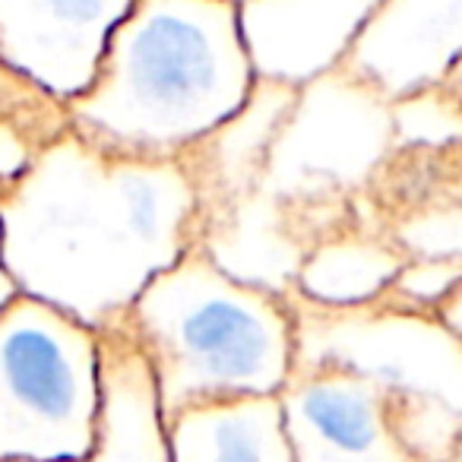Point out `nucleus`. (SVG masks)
I'll return each mask as SVG.
<instances>
[{"label":"nucleus","mask_w":462,"mask_h":462,"mask_svg":"<svg viewBox=\"0 0 462 462\" xmlns=\"http://www.w3.org/2000/svg\"><path fill=\"white\" fill-rule=\"evenodd\" d=\"M443 86H447V89L453 92V96L459 98V105H462V60H456V64L449 67V73H447V79H443Z\"/></svg>","instance_id":"6ab92c4d"},{"label":"nucleus","mask_w":462,"mask_h":462,"mask_svg":"<svg viewBox=\"0 0 462 462\" xmlns=\"http://www.w3.org/2000/svg\"><path fill=\"white\" fill-rule=\"evenodd\" d=\"M20 295V289H16V282L10 279V273H7V266H4V257H0V308L10 301V298H16Z\"/></svg>","instance_id":"a211bd4d"},{"label":"nucleus","mask_w":462,"mask_h":462,"mask_svg":"<svg viewBox=\"0 0 462 462\" xmlns=\"http://www.w3.org/2000/svg\"><path fill=\"white\" fill-rule=\"evenodd\" d=\"M83 462H171L152 367L124 323L98 333V415Z\"/></svg>","instance_id":"9b49d317"},{"label":"nucleus","mask_w":462,"mask_h":462,"mask_svg":"<svg viewBox=\"0 0 462 462\" xmlns=\"http://www.w3.org/2000/svg\"><path fill=\"white\" fill-rule=\"evenodd\" d=\"M231 4H238V7H241V4H245V0H231Z\"/></svg>","instance_id":"4be33fe9"},{"label":"nucleus","mask_w":462,"mask_h":462,"mask_svg":"<svg viewBox=\"0 0 462 462\" xmlns=\"http://www.w3.org/2000/svg\"><path fill=\"white\" fill-rule=\"evenodd\" d=\"M295 98L298 89L291 86L257 79L245 108L178 155L199 199V231L260 190L270 149Z\"/></svg>","instance_id":"9d476101"},{"label":"nucleus","mask_w":462,"mask_h":462,"mask_svg":"<svg viewBox=\"0 0 462 462\" xmlns=\"http://www.w3.org/2000/svg\"><path fill=\"white\" fill-rule=\"evenodd\" d=\"M254 86L238 4L134 0L67 115L105 149L178 159L245 108Z\"/></svg>","instance_id":"f03ea898"},{"label":"nucleus","mask_w":462,"mask_h":462,"mask_svg":"<svg viewBox=\"0 0 462 462\" xmlns=\"http://www.w3.org/2000/svg\"><path fill=\"white\" fill-rule=\"evenodd\" d=\"M462 60V0H383L342 70L390 102L447 79Z\"/></svg>","instance_id":"1a4fd4ad"},{"label":"nucleus","mask_w":462,"mask_h":462,"mask_svg":"<svg viewBox=\"0 0 462 462\" xmlns=\"http://www.w3.org/2000/svg\"><path fill=\"white\" fill-rule=\"evenodd\" d=\"M117 323L152 367L165 421L193 405L276 396L301 355L291 295L235 279L199 241Z\"/></svg>","instance_id":"7ed1b4c3"},{"label":"nucleus","mask_w":462,"mask_h":462,"mask_svg":"<svg viewBox=\"0 0 462 462\" xmlns=\"http://www.w3.org/2000/svg\"><path fill=\"white\" fill-rule=\"evenodd\" d=\"M449 462H462V434L456 437V447H453V456H449Z\"/></svg>","instance_id":"aec40b11"},{"label":"nucleus","mask_w":462,"mask_h":462,"mask_svg":"<svg viewBox=\"0 0 462 462\" xmlns=\"http://www.w3.org/2000/svg\"><path fill=\"white\" fill-rule=\"evenodd\" d=\"M409 254L377 222L355 216L329 228L308 247L291 295L317 310H365L380 304Z\"/></svg>","instance_id":"f8f14e48"},{"label":"nucleus","mask_w":462,"mask_h":462,"mask_svg":"<svg viewBox=\"0 0 462 462\" xmlns=\"http://www.w3.org/2000/svg\"><path fill=\"white\" fill-rule=\"evenodd\" d=\"M434 320L440 323L443 329H447L449 339H456L462 346V282L456 285V291L447 298V301L437 308Z\"/></svg>","instance_id":"f3484780"},{"label":"nucleus","mask_w":462,"mask_h":462,"mask_svg":"<svg viewBox=\"0 0 462 462\" xmlns=\"http://www.w3.org/2000/svg\"><path fill=\"white\" fill-rule=\"evenodd\" d=\"M134 0H0V58L60 102L89 86Z\"/></svg>","instance_id":"0eeeda50"},{"label":"nucleus","mask_w":462,"mask_h":462,"mask_svg":"<svg viewBox=\"0 0 462 462\" xmlns=\"http://www.w3.org/2000/svg\"><path fill=\"white\" fill-rule=\"evenodd\" d=\"M171 462H295L276 396L193 405L168 421Z\"/></svg>","instance_id":"ddd939ff"},{"label":"nucleus","mask_w":462,"mask_h":462,"mask_svg":"<svg viewBox=\"0 0 462 462\" xmlns=\"http://www.w3.org/2000/svg\"><path fill=\"white\" fill-rule=\"evenodd\" d=\"M411 393L358 361L298 358L279 390L295 462H415L405 415Z\"/></svg>","instance_id":"423d86ee"},{"label":"nucleus","mask_w":462,"mask_h":462,"mask_svg":"<svg viewBox=\"0 0 462 462\" xmlns=\"http://www.w3.org/2000/svg\"><path fill=\"white\" fill-rule=\"evenodd\" d=\"M67 130V102L0 58V187L7 190L35 155Z\"/></svg>","instance_id":"4468645a"},{"label":"nucleus","mask_w":462,"mask_h":462,"mask_svg":"<svg viewBox=\"0 0 462 462\" xmlns=\"http://www.w3.org/2000/svg\"><path fill=\"white\" fill-rule=\"evenodd\" d=\"M346 70L301 86L263 168L260 190L310 216L323 231L355 216L393 155V111Z\"/></svg>","instance_id":"39448f33"},{"label":"nucleus","mask_w":462,"mask_h":462,"mask_svg":"<svg viewBox=\"0 0 462 462\" xmlns=\"http://www.w3.org/2000/svg\"><path fill=\"white\" fill-rule=\"evenodd\" d=\"M199 241V199L178 159H140L67 130L0 193V257L20 295L89 329Z\"/></svg>","instance_id":"f257e3e1"},{"label":"nucleus","mask_w":462,"mask_h":462,"mask_svg":"<svg viewBox=\"0 0 462 462\" xmlns=\"http://www.w3.org/2000/svg\"><path fill=\"white\" fill-rule=\"evenodd\" d=\"M98 415V333L16 295L0 308V462H83Z\"/></svg>","instance_id":"20e7f679"},{"label":"nucleus","mask_w":462,"mask_h":462,"mask_svg":"<svg viewBox=\"0 0 462 462\" xmlns=\"http://www.w3.org/2000/svg\"><path fill=\"white\" fill-rule=\"evenodd\" d=\"M415 462H437V459H430V456H415Z\"/></svg>","instance_id":"412c9836"},{"label":"nucleus","mask_w":462,"mask_h":462,"mask_svg":"<svg viewBox=\"0 0 462 462\" xmlns=\"http://www.w3.org/2000/svg\"><path fill=\"white\" fill-rule=\"evenodd\" d=\"M390 111L393 149L430 152L462 143V105L443 83L396 98Z\"/></svg>","instance_id":"2eb2a0df"},{"label":"nucleus","mask_w":462,"mask_h":462,"mask_svg":"<svg viewBox=\"0 0 462 462\" xmlns=\"http://www.w3.org/2000/svg\"><path fill=\"white\" fill-rule=\"evenodd\" d=\"M459 282L462 257H409L386 295L380 298V308L396 314L434 317Z\"/></svg>","instance_id":"dca6fc26"},{"label":"nucleus","mask_w":462,"mask_h":462,"mask_svg":"<svg viewBox=\"0 0 462 462\" xmlns=\"http://www.w3.org/2000/svg\"><path fill=\"white\" fill-rule=\"evenodd\" d=\"M383 0H245L241 35L254 77L291 89L339 70Z\"/></svg>","instance_id":"6e6552de"}]
</instances>
